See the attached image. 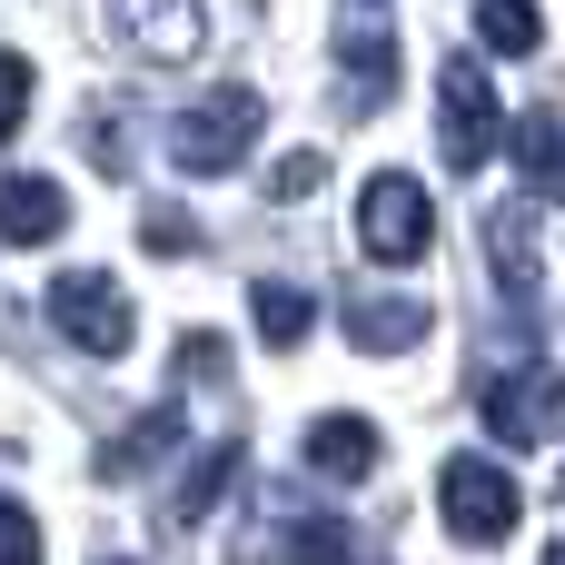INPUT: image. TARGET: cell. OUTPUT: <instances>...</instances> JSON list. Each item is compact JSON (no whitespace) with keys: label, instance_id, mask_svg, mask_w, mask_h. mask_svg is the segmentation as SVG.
<instances>
[{"label":"cell","instance_id":"7a4b0ae2","mask_svg":"<svg viewBox=\"0 0 565 565\" xmlns=\"http://www.w3.org/2000/svg\"><path fill=\"white\" fill-rule=\"evenodd\" d=\"M358 248H367L377 268H417V258L437 248L427 179H407V169H377V179L358 189Z\"/></svg>","mask_w":565,"mask_h":565},{"label":"cell","instance_id":"9c48e42d","mask_svg":"<svg viewBox=\"0 0 565 565\" xmlns=\"http://www.w3.org/2000/svg\"><path fill=\"white\" fill-rule=\"evenodd\" d=\"M70 228V199H60V179H40V169H10L0 179V238L10 248H50Z\"/></svg>","mask_w":565,"mask_h":565},{"label":"cell","instance_id":"8fae6325","mask_svg":"<svg viewBox=\"0 0 565 565\" xmlns=\"http://www.w3.org/2000/svg\"><path fill=\"white\" fill-rule=\"evenodd\" d=\"M377 447H387V437H377L367 417H318V427H308V467H318L328 487H358V477H377Z\"/></svg>","mask_w":565,"mask_h":565},{"label":"cell","instance_id":"cb8c5ba5","mask_svg":"<svg viewBox=\"0 0 565 565\" xmlns=\"http://www.w3.org/2000/svg\"><path fill=\"white\" fill-rule=\"evenodd\" d=\"M546 565H565V546H546Z\"/></svg>","mask_w":565,"mask_h":565},{"label":"cell","instance_id":"ac0fdd59","mask_svg":"<svg viewBox=\"0 0 565 565\" xmlns=\"http://www.w3.org/2000/svg\"><path fill=\"white\" fill-rule=\"evenodd\" d=\"M288 565H358L348 516H288Z\"/></svg>","mask_w":565,"mask_h":565},{"label":"cell","instance_id":"44dd1931","mask_svg":"<svg viewBox=\"0 0 565 565\" xmlns=\"http://www.w3.org/2000/svg\"><path fill=\"white\" fill-rule=\"evenodd\" d=\"M0 565H40V516L0 497Z\"/></svg>","mask_w":565,"mask_h":565},{"label":"cell","instance_id":"8992f818","mask_svg":"<svg viewBox=\"0 0 565 565\" xmlns=\"http://www.w3.org/2000/svg\"><path fill=\"white\" fill-rule=\"evenodd\" d=\"M437 507H447L457 546H507L516 536V477L497 457H447L437 467Z\"/></svg>","mask_w":565,"mask_h":565},{"label":"cell","instance_id":"2e32d148","mask_svg":"<svg viewBox=\"0 0 565 565\" xmlns=\"http://www.w3.org/2000/svg\"><path fill=\"white\" fill-rule=\"evenodd\" d=\"M228 487H238V447H209V457H199V467L179 477V497H169V526L189 536V526H199V516H209V507H218Z\"/></svg>","mask_w":565,"mask_h":565},{"label":"cell","instance_id":"277c9868","mask_svg":"<svg viewBox=\"0 0 565 565\" xmlns=\"http://www.w3.org/2000/svg\"><path fill=\"white\" fill-rule=\"evenodd\" d=\"M477 417L497 447H556L565 437V377L556 367H497L477 387Z\"/></svg>","mask_w":565,"mask_h":565},{"label":"cell","instance_id":"7c38bea8","mask_svg":"<svg viewBox=\"0 0 565 565\" xmlns=\"http://www.w3.org/2000/svg\"><path fill=\"white\" fill-rule=\"evenodd\" d=\"M179 427H189V417H179V397H159L149 417H129V427H119V437L99 447V477H149V467H159V457L179 447Z\"/></svg>","mask_w":565,"mask_h":565},{"label":"cell","instance_id":"d4e9b609","mask_svg":"<svg viewBox=\"0 0 565 565\" xmlns=\"http://www.w3.org/2000/svg\"><path fill=\"white\" fill-rule=\"evenodd\" d=\"M109 565H139V556H109Z\"/></svg>","mask_w":565,"mask_h":565},{"label":"cell","instance_id":"4fadbf2b","mask_svg":"<svg viewBox=\"0 0 565 565\" xmlns=\"http://www.w3.org/2000/svg\"><path fill=\"white\" fill-rule=\"evenodd\" d=\"M487 258H497V288H507V298L536 288V209H526V199L487 209Z\"/></svg>","mask_w":565,"mask_h":565},{"label":"cell","instance_id":"d6986e66","mask_svg":"<svg viewBox=\"0 0 565 565\" xmlns=\"http://www.w3.org/2000/svg\"><path fill=\"white\" fill-rule=\"evenodd\" d=\"M318 179H328V159H318V149H288V159L268 169V199H278V209H288V199H318Z\"/></svg>","mask_w":565,"mask_h":565},{"label":"cell","instance_id":"5b68a950","mask_svg":"<svg viewBox=\"0 0 565 565\" xmlns=\"http://www.w3.org/2000/svg\"><path fill=\"white\" fill-rule=\"evenodd\" d=\"M497 139H507L497 89H487V70L457 50V60L437 70V149H447V169L467 179V169H487V159H497Z\"/></svg>","mask_w":565,"mask_h":565},{"label":"cell","instance_id":"e0dca14e","mask_svg":"<svg viewBox=\"0 0 565 565\" xmlns=\"http://www.w3.org/2000/svg\"><path fill=\"white\" fill-rule=\"evenodd\" d=\"M477 40H487L497 60H526V50L546 40V20H536V0H477Z\"/></svg>","mask_w":565,"mask_h":565},{"label":"cell","instance_id":"30bf717a","mask_svg":"<svg viewBox=\"0 0 565 565\" xmlns=\"http://www.w3.org/2000/svg\"><path fill=\"white\" fill-rule=\"evenodd\" d=\"M427 328H437V318H427V298H367V288L348 298V338H358L367 358H407Z\"/></svg>","mask_w":565,"mask_h":565},{"label":"cell","instance_id":"3957f363","mask_svg":"<svg viewBox=\"0 0 565 565\" xmlns=\"http://www.w3.org/2000/svg\"><path fill=\"white\" fill-rule=\"evenodd\" d=\"M50 328H60L79 358H129L139 308H129V288H119L109 268H70V278H50Z\"/></svg>","mask_w":565,"mask_h":565},{"label":"cell","instance_id":"ba28073f","mask_svg":"<svg viewBox=\"0 0 565 565\" xmlns=\"http://www.w3.org/2000/svg\"><path fill=\"white\" fill-rule=\"evenodd\" d=\"M109 30H119L139 60H159V70H179V60L209 50V10H199V0H109Z\"/></svg>","mask_w":565,"mask_h":565},{"label":"cell","instance_id":"7402d4cb","mask_svg":"<svg viewBox=\"0 0 565 565\" xmlns=\"http://www.w3.org/2000/svg\"><path fill=\"white\" fill-rule=\"evenodd\" d=\"M139 238H149L159 258H189V248H199V228H189L179 209H149V218H139Z\"/></svg>","mask_w":565,"mask_h":565},{"label":"cell","instance_id":"ffe728a7","mask_svg":"<svg viewBox=\"0 0 565 565\" xmlns=\"http://www.w3.org/2000/svg\"><path fill=\"white\" fill-rule=\"evenodd\" d=\"M20 119H30V60L0 50V139H20Z\"/></svg>","mask_w":565,"mask_h":565},{"label":"cell","instance_id":"9a60e30c","mask_svg":"<svg viewBox=\"0 0 565 565\" xmlns=\"http://www.w3.org/2000/svg\"><path fill=\"white\" fill-rule=\"evenodd\" d=\"M248 318H258V338H268V348H308L318 298H308L298 278H258V288H248Z\"/></svg>","mask_w":565,"mask_h":565},{"label":"cell","instance_id":"5bb4252c","mask_svg":"<svg viewBox=\"0 0 565 565\" xmlns=\"http://www.w3.org/2000/svg\"><path fill=\"white\" fill-rule=\"evenodd\" d=\"M507 149H516V169H526V189H536V199H556V209H565V119H556V109H526V119L507 129Z\"/></svg>","mask_w":565,"mask_h":565},{"label":"cell","instance_id":"603a6c76","mask_svg":"<svg viewBox=\"0 0 565 565\" xmlns=\"http://www.w3.org/2000/svg\"><path fill=\"white\" fill-rule=\"evenodd\" d=\"M89 159H99V169H109V179H119V169H129V149H119V119H89Z\"/></svg>","mask_w":565,"mask_h":565},{"label":"cell","instance_id":"6da1fadb","mask_svg":"<svg viewBox=\"0 0 565 565\" xmlns=\"http://www.w3.org/2000/svg\"><path fill=\"white\" fill-rule=\"evenodd\" d=\"M258 129H268V99L228 79V89H209L199 109H179V119H169V159H179L189 179H228V169L258 149Z\"/></svg>","mask_w":565,"mask_h":565},{"label":"cell","instance_id":"52a82bcc","mask_svg":"<svg viewBox=\"0 0 565 565\" xmlns=\"http://www.w3.org/2000/svg\"><path fill=\"white\" fill-rule=\"evenodd\" d=\"M338 89H348V109L397 99V30L377 0H348V20H338Z\"/></svg>","mask_w":565,"mask_h":565}]
</instances>
